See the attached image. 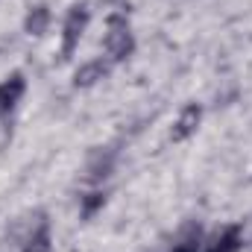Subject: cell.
<instances>
[{
	"label": "cell",
	"mask_w": 252,
	"mask_h": 252,
	"mask_svg": "<svg viewBox=\"0 0 252 252\" xmlns=\"http://www.w3.org/2000/svg\"><path fill=\"white\" fill-rule=\"evenodd\" d=\"M106 50H109V56H115V59H124L126 53L132 50V38H129L126 24H112L109 35H106Z\"/></svg>",
	"instance_id": "obj_1"
},
{
	"label": "cell",
	"mask_w": 252,
	"mask_h": 252,
	"mask_svg": "<svg viewBox=\"0 0 252 252\" xmlns=\"http://www.w3.org/2000/svg\"><path fill=\"white\" fill-rule=\"evenodd\" d=\"M85 21H88L85 9H73V12L67 15V21H64V53H70L73 44L79 41V35H82V30H85Z\"/></svg>",
	"instance_id": "obj_2"
},
{
	"label": "cell",
	"mask_w": 252,
	"mask_h": 252,
	"mask_svg": "<svg viewBox=\"0 0 252 252\" xmlns=\"http://www.w3.org/2000/svg\"><path fill=\"white\" fill-rule=\"evenodd\" d=\"M21 94H24V79H21V76H12L9 82H3V85H0V115L9 112V109L21 100Z\"/></svg>",
	"instance_id": "obj_3"
},
{
	"label": "cell",
	"mask_w": 252,
	"mask_h": 252,
	"mask_svg": "<svg viewBox=\"0 0 252 252\" xmlns=\"http://www.w3.org/2000/svg\"><path fill=\"white\" fill-rule=\"evenodd\" d=\"M196 124H199V109L196 106H188L185 112H182V118L176 121V126H173V138H188L190 132L196 129Z\"/></svg>",
	"instance_id": "obj_4"
},
{
	"label": "cell",
	"mask_w": 252,
	"mask_h": 252,
	"mask_svg": "<svg viewBox=\"0 0 252 252\" xmlns=\"http://www.w3.org/2000/svg\"><path fill=\"white\" fill-rule=\"evenodd\" d=\"M238 247H241V235H238V229H229V232L217 235L205 252H238Z\"/></svg>",
	"instance_id": "obj_5"
},
{
	"label": "cell",
	"mask_w": 252,
	"mask_h": 252,
	"mask_svg": "<svg viewBox=\"0 0 252 252\" xmlns=\"http://www.w3.org/2000/svg\"><path fill=\"white\" fill-rule=\"evenodd\" d=\"M24 252H50V235H47V229H44V226H41V229L27 241Z\"/></svg>",
	"instance_id": "obj_6"
},
{
	"label": "cell",
	"mask_w": 252,
	"mask_h": 252,
	"mask_svg": "<svg viewBox=\"0 0 252 252\" xmlns=\"http://www.w3.org/2000/svg\"><path fill=\"white\" fill-rule=\"evenodd\" d=\"M94 79H103V64H85L79 73H76V82H82V85H88V82H94Z\"/></svg>",
	"instance_id": "obj_7"
},
{
	"label": "cell",
	"mask_w": 252,
	"mask_h": 252,
	"mask_svg": "<svg viewBox=\"0 0 252 252\" xmlns=\"http://www.w3.org/2000/svg\"><path fill=\"white\" fill-rule=\"evenodd\" d=\"M44 24H47V12H44V9H35V12L30 15V21H27V30H30V32H35V35H41Z\"/></svg>",
	"instance_id": "obj_8"
},
{
	"label": "cell",
	"mask_w": 252,
	"mask_h": 252,
	"mask_svg": "<svg viewBox=\"0 0 252 252\" xmlns=\"http://www.w3.org/2000/svg\"><path fill=\"white\" fill-rule=\"evenodd\" d=\"M199 247H202V244H199V238L193 235V238H188V241L176 244V247H173V252H199Z\"/></svg>",
	"instance_id": "obj_9"
}]
</instances>
